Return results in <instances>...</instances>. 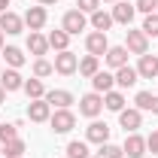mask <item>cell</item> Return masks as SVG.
Returning a JSON list of instances; mask_svg holds the SVG:
<instances>
[{
  "mask_svg": "<svg viewBox=\"0 0 158 158\" xmlns=\"http://www.w3.org/2000/svg\"><path fill=\"white\" fill-rule=\"evenodd\" d=\"M21 19H24V27H31V31H43V27H46V6H31Z\"/></svg>",
  "mask_w": 158,
  "mask_h": 158,
  "instance_id": "obj_12",
  "label": "cell"
},
{
  "mask_svg": "<svg viewBox=\"0 0 158 158\" xmlns=\"http://www.w3.org/2000/svg\"><path fill=\"white\" fill-rule=\"evenodd\" d=\"M76 70H79V58L70 52V49L55 55V73H61V76H70V73H76Z\"/></svg>",
  "mask_w": 158,
  "mask_h": 158,
  "instance_id": "obj_5",
  "label": "cell"
},
{
  "mask_svg": "<svg viewBox=\"0 0 158 158\" xmlns=\"http://www.w3.org/2000/svg\"><path fill=\"white\" fill-rule=\"evenodd\" d=\"M152 100H155V94H152V91H137L134 103H137V110H152Z\"/></svg>",
  "mask_w": 158,
  "mask_h": 158,
  "instance_id": "obj_32",
  "label": "cell"
},
{
  "mask_svg": "<svg viewBox=\"0 0 158 158\" xmlns=\"http://www.w3.org/2000/svg\"><path fill=\"white\" fill-rule=\"evenodd\" d=\"M67 158H88V143L85 140H70L67 143Z\"/></svg>",
  "mask_w": 158,
  "mask_h": 158,
  "instance_id": "obj_28",
  "label": "cell"
},
{
  "mask_svg": "<svg viewBox=\"0 0 158 158\" xmlns=\"http://www.w3.org/2000/svg\"><path fill=\"white\" fill-rule=\"evenodd\" d=\"M85 49H88V55H106V49H110V40H106V34H100V31H94V34H88L85 37Z\"/></svg>",
  "mask_w": 158,
  "mask_h": 158,
  "instance_id": "obj_8",
  "label": "cell"
},
{
  "mask_svg": "<svg viewBox=\"0 0 158 158\" xmlns=\"http://www.w3.org/2000/svg\"><path fill=\"white\" fill-rule=\"evenodd\" d=\"M76 3H79V12H88V15L94 9H100V0H76Z\"/></svg>",
  "mask_w": 158,
  "mask_h": 158,
  "instance_id": "obj_35",
  "label": "cell"
},
{
  "mask_svg": "<svg viewBox=\"0 0 158 158\" xmlns=\"http://www.w3.org/2000/svg\"><path fill=\"white\" fill-rule=\"evenodd\" d=\"M27 52L37 55V58H43V55L49 52V37H43L40 31H31V37H27Z\"/></svg>",
  "mask_w": 158,
  "mask_h": 158,
  "instance_id": "obj_17",
  "label": "cell"
},
{
  "mask_svg": "<svg viewBox=\"0 0 158 158\" xmlns=\"http://www.w3.org/2000/svg\"><path fill=\"white\" fill-rule=\"evenodd\" d=\"M98 70H100V58H98V55H85V58L79 61V73H82V76L91 79Z\"/></svg>",
  "mask_w": 158,
  "mask_h": 158,
  "instance_id": "obj_24",
  "label": "cell"
},
{
  "mask_svg": "<svg viewBox=\"0 0 158 158\" xmlns=\"http://www.w3.org/2000/svg\"><path fill=\"white\" fill-rule=\"evenodd\" d=\"M100 155H103V158H122L125 152H122V146H113V143H103V146H100Z\"/></svg>",
  "mask_w": 158,
  "mask_h": 158,
  "instance_id": "obj_34",
  "label": "cell"
},
{
  "mask_svg": "<svg viewBox=\"0 0 158 158\" xmlns=\"http://www.w3.org/2000/svg\"><path fill=\"white\" fill-rule=\"evenodd\" d=\"M100 110H103V94H98V91H91V94H82L79 98V113L88 118H98Z\"/></svg>",
  "mask_w": 158,
  "mask_h": 158,
  "instance_id": "obj_2",
  "label": "cell"
},
{
  "mask_svg": "<svg viewBox=\"0 0 158 158\" xmlns=\"http://www.w3.org/2000/svg\"><path fill=\"white\" fill-rule=\"evenodd\" d=\"M100 3H116V0H100Z\"/></svg>",
  "mask_w": 158,
  "mask_h": 158,
  "instance_id": "obj_42",
  "label": "cell"
},
{
  "mask_svg": "<svg viewBox=\"0 0 158 158\" xmlns=\"http://www.w3.org/2000/svg\"><path fill=\"white\" fill-rule=\"evenodd\" d=\"M67 46H70V34H67L64 27L49 34V49H55V52H67Z\"/></svg>",
  "mask_w": 158,
  "mask_h": 158,
  "instance_id": "obj_22",
  "label": "cell"
},
{
  "mask_svg": "<svg viewBox=\"0 0 158 158\" xmlns=\"http://www.w3.org/2000/svg\"><path fill=\"white\" fill-rule=\"evenodd\" d=\"M27 118H31V122H49V118H52V106L46 103V98L27 103Z\"/></svg>",
  "mask_w": 158,
  "mask_h": 158,
  "instance_id": "obj_9",
  "label": "cell"
},
{
  "mask_svg": "<svg viewBox=\"0 0 158 158\" xmlns=\"http://www.w3.org/2000/svg\"><path fill=\"white\" fill-rule=\"evenodd\" d=\"M152 113H155V116H158V98L152 100Z\"/></svg>",
  "mask_w": 158,
  "mask_h": 158,
  "instance_id": "obj_39",
  "label": "cell"
},
{
  "mask_svg": "<svg viewBox=\"0 0 158 158\" xmlns=\"http://www.w3.org/2000/svg\"><path fill=\"white\" fill-rule=\"evenodd\" d=\"M137 73L140 79H158V55H140V64H137Z\"/></svg>",
  "mask_w": 158,
  "mask_h": 158,
  "instance_id": "obj_10",
  "label": "cell"
},
{
  "mask_svg": "<svg viewBox=\"0 0 158 158\" xmlns=\"http://www.w3.org/2000/svg\"><path fill=\"white\" fill-rule=\"evenodd\" d=\"M0 88L3 91H19V88H24V79H21L19 70H6V73H0Z\"/></svg>",
  "mask_w": 158,
  "mask_h": 158,
  "instance_id": "obj_18",
  "label": "cell"
},
{
  "mask_svg": "<svg viewBox=\"0 0 158 158\" xmlns=\"http://www.w3.org/2000/svg\"><path fill=\"white\" fill-rule=\"evenodd\" d=\"M88 158H103V155H88Z\"/></svg>",
  "mask_w": 158,
  "mask_h": 158,
  "instance_id": "obj_43",
  "label": "cell"
},
{
  "mask_svg": "<svg viewBox=\"0 0 158 158\" xmlns=\"http://www.w3.org/2000/svg\"><path fill=\"white\" fill-rule=\"evenodd\" d=\"M131 55H146L149 52V37L143 31H128V46H125Z\"/></svg>",
  "mask_w": 158,
  "mask_h": 158,
  "instance_id": "obj_7",
  "label": "cell"
},
{
  "mask_svg": "<svg viewBox=\"0 0 158 158\" xmlns=\"http://www.w3.org/2000/svg\"><path fill=\"white\" fill-rule=\"evenodd\" d=\"M140 82V73H137V67H118L116 70V85L118 88H131V85H137Z\"/></svg>",
  "mask_w": 158,
  "mask_h": 158,
  "instance_id": "obj_16",
  "label": "cell"
},
{
  "mask_svg": "<svg viewBox=\"0 0 158 158\" xmlns=\"http://www.w3.org/2000/svg\"><path fill=\"white\" fill-rule=\"evenodd\" d=\"M0 73H3V70H0Z\"/></svg>",
  "mask_w": 158,
  "mask_h": 158,
  "instance_id": "obj_45",
  "label": "cell"
},
{
  "mask_svg": "<svg viewBox=\"0 0 158 158\" xmlns=\"http://www.w3.org/2000/svg\"><path fill=\"white\" fill-rule=\"evenodd\" d=\"M134 9H137V12H146V15H152V12H158V0H137Z\"/></svg>",
  "mask_w": 158,
  "mask_h": 158,
  "instance_id": "obj_33",
  "label": "cell"
},
{
  "mask_svg": "<svg viewBox=\"0 0 158 158\" xmlns=\"http://www.w3.org/2000/svg\"><path fill=\"white\" fill-rule=\"evenodd\" d=\"M103 106L113 110V113H122V110H125V94H122V91H106V94H103Z\"/></svg>",
  "mask_w": 158,
  "mask_h": 158,
  "instance_id": "obj_26",
  "label": "cell"
},
{
  "mask_svg": "<svg viewBox=\"0 0 158 158\" xmlns=\"http://www.w3.org/2000/svg\"><path fill=\"white\" fill-rule=\"evenodd\" d=\"M0 155H3V146H0Z\"/></svg>",
  "mask_w": 158,
  "mask_h": 158,
  "instance_id": "obj_44",
  "label": "cell"
},
{
  "mask_svg": "<svg viewBox=\"0 0 158 158\" xmlns=\"http://www.w3.org/2000/svg\"><path fill=\"white\" fill-rule=\"evenodd\" d=\"M0 31L3 34H21L24 31V19L6 9V12H0Z\"/></svg>",
  "mask_w": 158,
  "mask_h": 158,
  "instance_id": "obj_11",
  "label": "cell"
},
{
  "mask_svg": "<svg viewBox=\"0 0 158 158\" xmlns=\"http://www.w3.org/2000/svg\"><path fill=\"white\" fill-rule=\"evenodd\" d=\"M149 152L158 155V131H152V134L146 137V155H149Z\"/></svg>",
  "mask_w": 158,
  "mask_h": 158,
  "instance_id": "obj_36",
  "label": "cell"
},
{
  "mask_svg": "<svg viewBox=\"0 0 158 158\" xmlns=\"http://www.w3.org/2000/svg\"><path fill=\"white\" fill-rule=\"evenodd\" d=\"M3 100H6V91H3V88H0V106H3Z\"/></svg>",
  "mask_w": 158,
  "mask_h": 158,
  "instance_id": "obj_40",
  "label": "cell"
},
{
  "mask_svg": "<svg viewBox=\"0 0 158 158\" xmlns=\"http://www.w3.org/2000/svg\"><path fill=\"white\" fill-rule=\"evenodd\" d=\"M40 6H55V3H58V0H37Z\"/></svg>",
  "mask_w": 158,
  "mask_h": 158,
  "instance_id": "obj_37",
  "label": "cell"
},
{
  "mask_svg": "<svg viewBox=\"0 0 158 158\" xmlns=\"http://www.w3.org/2000/svg\"><path fill=\"white\" fill-rule=\"evenodd\" d=\"M91 27L100 31V34H106V31L113 27V15H110V12H103V9H94V12H91Z\"/></svg>",
  "mask_w": 158,
  "mask_h": 158,
  "instance_id": "obj_21",
  "label": "cell"
},
{
  "mask_svg": "<svg viewBox=\"0 0 158 158\" xmlns=\"http://www.w3.org/2000/svg\"><path fill=\"white\" fill-rule=\"evenodd\" d=\"M122 152H125L128 158H143V155H146V137H140L137 131L128 134V137H125V146H122Z\"/></svg>",
  "mask_w": 158,
  "mask_h": 158,
  "instance_id": "obj_6",
  "label": "cell"
},
{
  "mask_svg": "<svg viewBox=\"0 0 158 158\" xmlns=\"http://www.w3.org/2000/svg\"><path fill=\"white\" fill-rule=\"evenodd\" d=\"M110 131H113V128H110L106 122H98V118H94V122L85 128V140H88V143L103 146V143H110Z\"/></svg>",
  "mask_w": 158,
  "mask_h": 158,
  "instance_id": "obj_4",
  "label": "cell"
},
{
  "mask_svg": "<svg viewBox=\"0 0 158 158\" xmlns=\"http://www.w3.org/2000/svg\"><path fill=\"white\" fill-rule=\"evenodd\" d=\"M0 49H3V31H0Z\"/></svg>",
  "mask_w": 158,
  "mask_h": 158,
  "instance_id": "obj_41",
  "label": "cell"
},
{
  "mask_svg": "<svg viewBox=\"0 0 158 158\" xmlns=\"http://www.w3.org/2000/svg\"><path fill=\"white\" fill-rule=\"evenodd\" d=\"M103 58H106V64H110L113 70H118V67L128 64V49H125V46H110Z\"/></svg>",
  "mask_w": 158,
  "mask_h": 158,
  "instance_id": "obj_19",
  "label": "cell"
},
{
  "mask_svg": "<svg viewBox=\"0 0 158 158\" xmlns=\"http://www.w3.org/2000/svg\"><path fill=\"white\" fill-rule=\"evenodd\" d=\"M134 12H137V9H134V3H118V0H116V6H113V12H110V15H113V21H118V24H125V27H128V24L134 21Z\"/></svg>",
  "mask_w": 158,
  "mask_h": 158,
  "instance_id": "obj_15",
  "label": "cell"
},
{
  "mask_svg": "<svg viewBox=\"0 0 158 158\" xmlns=\"http://www.w3.org/2000/svg\"><path fill=\"white\" fill-rule=\"evenodd\" d=\"M6 6H9V0H0V12H6Z\"/></svg>",
  "mask_w": 158,
  "mask_h": 158,
  "instance_id": "obj_38",
  "label": "cell"
},
{
  "mask_svg": "<svg viewBox=\"0 0 158 158\" xmlns=\"http://www.w3.org/2000/svg\"><path fill=\"white\" fill-rule=\"evenodd\" d=\"M3 58H6V64H9L12 70H19L21 64H24V52H21L19 46H6V49H3Z\"/></svg>",
  "mask_w": 158,
  "mask_h": 158,
  "instance_id": "obj_25",
  "label": "cell"
},
{
  "mask_svg": "<svg viewBox=\"0 0 158 158\" xmlns=\"http://www.w3.org/2000/svg\"><path fill=\"white\" fill-rule=\"evenodd\" d=\"M46 103H49V106H55V110H70L73 94H70V91H64V88H52V91H46Z\"/></svg>",
  "mask_w": 158,
  "mask_h": 158,
  "instance_id": "obj_13",
  "label": "cell"
},
{
  "mask_svg": "<svg viewBox=\"0 0 158 158\" xmlns=\"http://www.w3.org/2000/svg\"><path fill=\"white\" fill-rule=\"evenodd\" d=\"M118 125L125 128V134H134L140 125H143V116H140V110H122V113H118Z\"/></svg>",
  "mask_w": 158,
  "mask_h": 158,
  "instance_id": "obj_14",
  "label": "cell"
},
{
  "mask_svg": "<svg viewBox=\"0 0 158 158\" xmlns=\"http://www.w3.org/2000/svg\"><path fill=\"white\" fill-rule=\"evenodd\" d=\"M15 137H19V125H6V122H3V125H0V146L9 143V140H15Z\"/></svg>",
  "mask_w": 158,
  "mask_h": 158,
  "instance_id": "obj_31",
  "label": "cell"
},
{
  "mask_svg": "<svg viewBox=\"0 0 158 158\" xmlns=\"http://www.w3.org/2000/svg\"><path fill=\"white\" fill-rule=\"evenodd\" d=\"M49 125H52V131H55V134H70V131H73V125H76V116H73L70 110H55L52 118H49Z\"/></svg>",
  "mask_w": 158,
  "mask_h": 158,
  "instance_id": "obj_1",
  "label": "cell"
},
{
  "mask_svg": "<svg viewBox=\"0 0 158 158\" xmlns=\"http://www.w3.org/2000/svg\"><path fill=\"white\" fill-rule=\"evenodd\" d=\"M52 73H55V64H49L46 58L34 61V76H37V79H46V76H52Z\"/></svg>",
  "mask_w": 158,
  "mask_h": 158,
  "instance_id": "obj_29",
  "label": "cell"
},
{
  "mask_svg": "<svg viewBox=\"0 0 158 158\" xmlns=\"http://www.w3.org/2000/svg\"><path fill=\"white\" fill-rule=\"evenodd\" d=\"M85 24H88V19H85V12H79V9L64 12V21H61V27H64L70 37H76L79 31H85Z\"/></svg>",
  "mask_w": 158,
  "mask_h": 158,
  "instance_id": "obj_3",
  "label": "cell"
},
{
  "mask_svg": "<svg viewBox=\"0 0 158 158\" xmlns=\"http://www.w3.org/2000/svg\"><path fill=\"white\" fill-rule=\"evenodd\" d=\"M24 149H27V146H24V140H9V143H3V158H21L24 155Z\"/></svg>",
  "mask_w": 158,
  "mask_h": 158,
  "instance_id": "obj_27",
  "label": "cell"
},
{
  "mask_svg": "<svg viewBox=\"0 0 158 158\" xmlns=\"http://www.w3.org/2000/svg\"><path fill=\"white\" fill-rule=\"evenodd\" d=\"M146 37H158V12H152V15H146V21H143V27H140Z\"/></svg>",
  "mask_w": 158,
  "mask_h": 158,
  "instance_id": "obj_30",
  "label": "cell"
},
{
  "mask_svg": "<svg viewBox=\"0 0 158 158\" xmlns=\"http://www.w3.org/2000/svg\"><path fill=\"white\" fill-rule=\"evenodd\" d=\"M91 85H94V91H98V94H106V91H113L116 76H113V73H106V70H98V73L91 76Z\"/></svg>",
  "mask_w": 158,
  "mask_h": 158,
  "instance_id": "obj_20",
  "label": "cell"
},
{
  "mask_svg": "<svg viewBox=\"0 0 158 158\" xmlns=\"http://www.w3.org/2000/svg\"><path fill=\"white\" fill-rule=\"evenodd\" d=\"M24 94L31 100H40V98H46V85H43V79H24Z\"/></svg>",
  "mask_w": 158,
  "mask_h": 158,
  "instance_id": "obj_23",
  "label": "cell"
}]
</instances>
